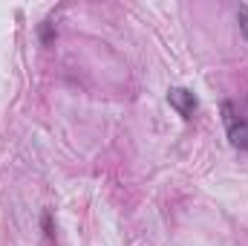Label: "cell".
I'll use <instances>...</instances> for the list:
<instances>
[{
    "label": "cell",
    "instance_id": "cell-3",
    "mask_svg": "<svg viewBox=\"0 0 248 246\" xmlns=\"http://www.w3.org/2000/svg\"><path fill=\"white\" fill-rule=\"evenodd\" d=\"M237 20H240V32L246 35V41H248V6L237 9Z\"/></svg>",
    "mask_w": 248,
    "mask_h": 246
},
{
    "label": "cell",
    "instance_id": "cell-2",
    "mask_svg": "<svg viewBox=\"0 0 248 246\" xmlns=\"http://www.w3.org/2000/svg\"><path fill=\"white\" fill-rule=\"evenodd\" d=\"M168 102H170V107H173L179 116H185V119H190V116L196 113V107H199L196 96H193L190 90H185V87H173V90L168 93Z\"/></svg>",
    "mask_w": 248,
    "mask_h": 246
},
{
    "label": "cell",
    "instance_id": "cell-1",
    "mask_svg": "<svg viewBox=\"0 0 248 246\" xmlns=\"http://www.w3.org/2000/svg\"><path fill=\"white\" fill-rule=\"evenodd\" d=\"M222 113V124H225V133H228V142L240 151H248V122L243 119V113L231 105V102H222L219 107Z\"/></svg>",
    "mask_w": 248,
    "mask_h": 246
}]
</instances>
